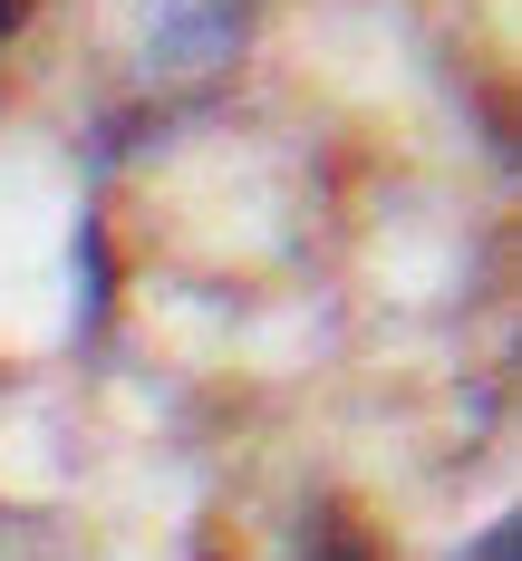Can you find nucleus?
<instances>
[{"mask_svg": "<svg viewBox=\"0 0 522 561\" xmlns=\"http://www.w3.org/2000/svg\"><path fill=\"white\" fill-rule=\"evenodd\" d=\"M242 20H252V0H155V58L165 68H223Z\"/></svg>", "mask_w": 522, "mask_h": 561, "instance_id": "1", "label": "nucleus"}, {"mask_svg": "<svg viewBox=\"0 0 522 561\" xmlns=\"http://www.w3.org/2000/svg\"><path fill=\"white\" fill-rule=\"evenodd\" d=\"M30 10H39V0H0V39H10V30H20Z\"/></svg>", "mask_w": 522, "mask_h": 561, "instance_id": "2", "label": "nucleus"}]
</instances>
